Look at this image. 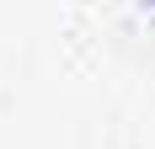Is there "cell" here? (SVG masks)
<instances>
[{
    "mask_svg": "<svg viewBox=\"0 0 155 149\" xmlns=\"http://www.w3.org/2000/svg\"><path fill=\"white\" fill-rule=\"evenodd\" d=\"M150 5H155V0H150Z\"/></svg>",
    "mask_w": 155,
    "mask_h": 149,
    "instance_id": "obj_1",
    "label": "cell"
}]
</instances>
